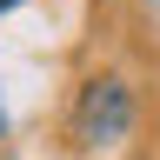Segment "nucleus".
Returning a JSON list of instances; mask_svg holds the SVG:
<instances>
[{
	"instance_id": "obj_1",
	"label": "nucleus",
	"mask_w": 160,
	"mask_h": 160,
	"mask_svg": "<svg viewBox=\"0 0 160 160\" xmlns=\"http://www.w3.org/2000/svg\"><path fill=\"white\" fill-rule=\"evenodd\" d=\"M127 127H133V87L120 73H93L73 100V140L80 147H113V140H127Z\"/></svg>"
},
{
	"instance_id": "obj_2",
	"label": "nucleus",
	"mask_w": 160,
	"mask_h": 160,
	"mask_svg": "<svg viewBox=\"0 0 160 160\" xmlns=\"http://www.w3.org/2000/svg\"><path fill=\"white\" fill-rule=\"evenodd\" d=\"M13 7H20V0H0V13H13Z\"/></svg>"
},
{
	"instance_id": "obj_3",
	"label": "nucleus",
	"mask_w": 160,
	"mask_h": 160,
	"mask_svg": "<svg viewBox=\"0 0 160 160\" xmlns=\"http://www.w3.org/2000/svg\"><path fill=\"white\" fill-rule=\"evenodd\" d=\"M0 133H7V120H0Z\"/></svg>"
}]
</instances>
